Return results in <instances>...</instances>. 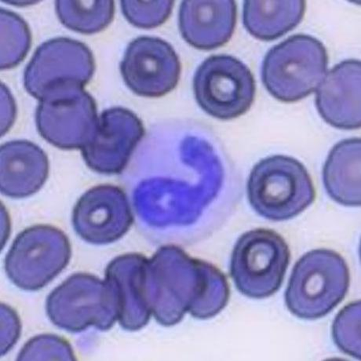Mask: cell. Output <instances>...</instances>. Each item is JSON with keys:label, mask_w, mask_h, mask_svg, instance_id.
I'll return each mask as SVG.
<instances>
[{"label": "cell", "mask_w": 361, "mask_h": 361, "mask_svg": "<svg viewBox=\"0 0 361 361\" xmlns=\"http://www.w3.org/2000/svg\"><path fill=\"white\" fill-rule=\"evenodd\" d=\"M55 8L62 25L72 31L87 35L106 29L115 15V3L111 0H58L55 2Z\"/></svg>", "instance_id": "obj_20"}, {"label": "cell", "mask_w": 361, "mask_h": 361, "mask_svg": "<svg viewBox=\"0 0 361 361\" xmlns=\"http://www.w3.org/2000/svg\"><path fill=\"white\" fill-rule=\"evenodd\" d=\"M360 138H348L337 143L323 169V182L329 196L343 206H360Z\"/></svg>", "instance_id": "obj_18"}, {"label": "cell", "mask_w": 361, "mask_h": 361, "mask_svg": "<svg viewBox=\"0 0 361 361\" xmlns=\"http://www.w3.org/2000/svg\"><path fill=\"white\" fill-rule=\"evenodd\" d=\"M94 71V55L86 44L71 38H54L34 52L25 68L24 87L39 100L44 90L55 82L73 81L86 85Z\"/></svg>", "instance_id": "obj_11"}, {"label": "cell", "mask_w": 361, "mask_h": 361, "mask_svg": "<svg viewBox=\"0 0 361 361\" xmlns=\"http://www.w3.org/2000/svg\"><path fill=\"white\" fill-rule=\"evenodd\" d=\"M247 194L254 211L274 221L294 219L316 197L305 166L283 155L267 157L254 166L247 180Z\"/></svg>", "instance_id": "obj_3"}, {"label": "cell", "mask_w": 361, "mask_h": 361, "mask_svg": "<svg viewBox=\"0 0 361 361\" xmlns=\"http://www.w3.org/2000/svg\"><path fill=\"white\" fill-rule=\"evenodd\" d=\"M305 8L307 4L303 0H247L243 10V22L247 31L255 38L272 41L300 25Z\"/></svg>", "instance_id": "obj_19"}, {"label": "cell", "mask_w": 361, "mask_h": 361, "mask_svg": "<svg viewBox=\"0 0 361 361\" xmlns=\"http://www.w3.org/2000/svg\"><path fill=\"white\" fill-rule=\"evenodd\" d=\"M18 360H74L72 347L57 336L42 335L34 337L20 350Z\"/></svg>", "instance_id": "obj_24"}, {"label": "cell", "mask_w": 361, "mask_h": 361, "mask_svg": "<svg viewBox=\"0 0 361 361\" xmlns=\"http://www.w3.org/2000/svg\"><path fill=\"white\" fill-rule=\"evenodd\" d=\"M180 59L168 42L141 37L131 41L121 63L125 85L137 95L159 98L172 92L178 83Z\"/></svg>", "instance_id": "obj_10"}, {"label": "cell", "mask_w": 361, "mask_h": 361, "mask_svg": "<svg viewBox=\"0 0 361 361\" xmlns=\"http://www.w3.org/2000/svg\"><path fill=\"white\" fill-rule=\"evenodd\" d=\"M147 261L141 254H125L111 261L106 269L105 279L113 284L119 300L118 322L124 330H141L150 320L152 312L145 291Z\"/></svg>", "instance_id": "obj_17"}, {"label": "cell", "mask_w": 361, "mask_h": 361, "mask_svg": "<svg viewBox=\"0 0 361 361\" xmlns=\"http://www.w3.org/2000/svg\"><path fill=\"white\" fill-rule=\"evenodd\" d=\"M328 66L323 43L309 35L297 34L268 51L262 62V80L274 98L295 102L315 92Z\"/></svg>", "instance_id": "obj_4"}, {"label": "cell", "mask_w": 361, "mask_h": 361, "mask_svg": "<svg viewBox=\"0 0 361 361\" xmlns=\"http://www.w3.org/2000/svg\"><path fill=\"white\" fill-rule=\"evenodd\" d=\"M1 67L2 71L18 66L29 53L32 35L29 25L16 13L1 9Z\"/></svg>", "instance_id": "obj_21"}, {"label": "cell", "mask_w": 361, "mask_h": 361, "mask_svg": "<svg viewBox=\"0 0 361 361\" xmlns=\"http://www.w3.org/2000/svg\"><path fill=\"white\" fill-rule=\"evenodd\" d=\"M142 121L123 107L108 109L101 114L92 140L81 149L88 168L102 175H118L128 166L142 140Z\"/></svg>", "instance_id": "obj_12"}, {"label": "cell", "mask_w": 361, "mask_h": 361, "mask_svg": "<svg viewBox=\"0 0 361 361\" xmlns=\"http://www.w3.org/2000/svg\"><path fill=\"white\" fill-rule=\"evenodd\" d=\"M215 267L180 247H159L145 266V291L152 315L164 327L194 314L209 286Z\"/></svg>", "instance_id": "obj_1"}, {"label": "cell", "mask_w": 361, "mask_h": 361, "mask_svg": "<svg viewBox=\"0 0 361 361\" xmlns=\"http://www.w3.org/2000/svg\"><path fill=\"white\" fill-rule=\"evenodd\" d=\"M237 18L233 0H185L178 13L179 30L190 46L214 50L231 40Z\"/></svg>", "instance_id": "obj_15"}, {"label": "cell", "mask_w": 361, "mask_h": 361, "mask_svg": "<svg viewBox=\"0 0 361 361\" xmlns=\"http://www.w3.org/2000/svg\"><path fill=\"white\" fill-rule=\"evenodd\" d=\"M290 259L287 242L267 228H256L241 235L233 247L231 276L242 295L262 300L282 286Z\"/></svg>", "instance_id": "obj_7"}, {"label": "cell", "mask_w": 361, "mask_h": 361, "mask_svg": "<svg viewBox=\"0 0 361 361\" xmlns=\"http://www.w3.org/2000/svg\"><path fill=\"white\" fill-rule=\"evenodd\" d=\"M316 106L323 120L333 128L356 130L361 126V63L340 62L317 88Z\"/></svg>", "instance_id": "obj_14"}, {"label": "cell", "mask_w": 361, "mask_h": 361, "mask_svg": "<svg viewBox=\"0 0 361 361\" xmlns=\"http://www.w3.org/2000/svg\"><path fill=\"white\" fill-rule=\"evenodd\" d=\"M199 106L221 121L245 114L255 98V81L250 68L228 54L213 55L201 64L193 78Z\"/></svg>", "instance_id": "obj_9"}, {"label": "cell", "mask_w": 361, "mask_h": 361, "mask_svg": "<svg viewBox=\"0 0 361 361\" xmlns=\"http://www.w3.org/2000/svg\"><path fill=\"white\" fill-rule=\"evenodd\" d=\"M360 301L345 305L336 316L332 336L338 348L347 355L360 360Z\"/></svg>", "instance_id": "obj_22"}, {"label": "cell", "mask_w": 361, "mask_h": 361, "mask_svg": "<svg viewBox=\"0 0 361 361\" xmlns=\"http://www.w3.org/2000/svg\"><path fill=\"white\" fill-rule=\"evenodd\" d=\"M350 283V269L341 255L329 249L312 250L295 263L284 298L291 314L317 320L342 302Z\"/></svg>", "instance_id": "obj_2"}, {"label": "cell", "mask_w": 361, "mask_h": 361, "mask_svg": "<svg viewBox=\"0 0 361 361\" xmlns=\"http://www.w3.org/2000/svg\"><path fill=\"white\" fill-rule=\"evenodd\" d=\"M47 317L56 327L81 332L90 327L108 331L119 319L120 303L108 280L75 274L51 291L46 302Z\"/></svg>", "instance_id": "obj_6"}, {"label": "cell", "mask_w": 361, "mask_h": 361, "mask_svg": "<svg viewBox=\"0 0 361 361\" xmlns=\"http://www.w3.org/2000/svg\"><path fill=\"white\" fill-rule=\"evenodd\" d=\"M72 220L79 237L94 245L121 239L134 224L127 194L112 185L95 186L83 193L74 207Z\"/></svg>", "instance_id": "obj_13"}, {"label": "cell", "mask_w": 361, "mask_h": 361, "mask_svg": "<svg viewBox=\"0 0 361 361\" xmlns=\"http://www.w3.org/2000/svg\"><path fill=\"white\" fill-rule=\"evenodd\" d=\"M36 123L39 135L61 149H82L98 127L99 115L93 97L85 86L61 81L48 87L39 100Z\"/></svg>", "instance_id": "obj_5"}, {"label": "cell", "mask_w": 361, "mask_h": 361, "mask_svg": "<svg viewBox=\"0 0 361 361\" xmlns=\"http://www.w3.org/2000/svg\"><path fill=\"white\" fill-rule=\"evenodd\" d=\"M49 166L37 145L27 140L6 142L0 148V190L11 198L30 197L45 184Z\"/></svg>", "instance_id": "obj_16"}, {"label": "cell", "mask_w": 361, "mask_h": 361, "mask_svg": "<svg viewBox=\"0 0 361 361\" xmlns=\"http://www.w3.org/2000/svg\"><path fill=\"white\" fill-rule=\"evenodd\" d=\"M123 15L132 25L154 29L163 25L171 15L173 1H121Z\"/></svg>", "instance_id": "obj_23"}, {"label": "cell", "mask_w": 361, "mask_h": 361, "mask_svg": "<svg viewBox=\"0 0 361 361\" xmlns=\"http://www.w3.org/2000/svg\"><path fill=\"white\" fill-rule=\"evenodd\" d=\"M72 248L59 228L38 225L25 228L13 240L5 259V271L20 289L38 290L68 266Z\"/></svg>", "instance_id": "obj_8"}]
</instances>
